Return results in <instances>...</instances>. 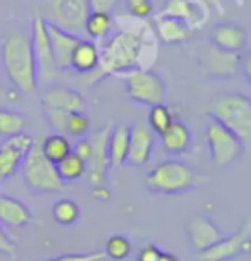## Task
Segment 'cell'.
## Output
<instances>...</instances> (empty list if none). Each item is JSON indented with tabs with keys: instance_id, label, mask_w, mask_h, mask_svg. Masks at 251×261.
I'll use <instances>...</instances> for the list:
<instances>
[{
	"instance_id": "obj_1",
	"label": "cell",
	"mask_w": 251,
	"mask_h": 261,
	"mask_svg": "<svg viewBox=\"0 0 251 261\" xmlns=\"http://www.w3.org/2000/svg\"><path fill=\"white\" fill-rule=\"evenodd\" d=\"M134 24L120 28L105 41L100 50L96 79L105 76H120L134 69H150L157 57V36L145 19H134Z\"/></svg>"
},
{
	"instance_id": "obj_2",
	"label": "cell",
	"mask_w": 251,
	"mask_h": 261,
	"mask_svg": "<svg viewBox=\"0 0 251 261\" xmlns=\"http://www.w3.org/2000/svg\"><path fill=\"white\" fill-rule=\"evenodd\" d=\"M0 62L9 85L17 95H31L38 90L36 65L30 36L19 31L9 33L0 41Z\"/></svg>"
},
{
	"instance_id": "obj_3",
	"label": "cell",
	"mask_w": 251,
	"mask_h": 261,
	"mask_svg": "<svg viewBox=\"0 0 251 261\" xmlns=\"http://www.w3.org/2000/svg\"><path fill=\"white\" fill-rule=\"evenodd\" d=\"M207 115L232 134H236L244 144L251 139V100L243 93H220L210 98Z\"/></svg>"
},
{
	"instance_id": "obj_4",
	"label": "cell",
	"mask_w": 251,
	"mask_h": 261,
	"mask_svg": "<svg viewBox=\"0 0 251 261\" xmlns=\"http://www.w3.org/2000/svg\"><path fill=\"white\" fill-rule=\"evenodd\" d=\"M203 182L199 172H196L189 163L183 160H164L157 163L153 169L146 174L145 184L152 193L157 194H184L193 191Z\"/></svg>"
},
{
	"instance_id": "obj_5",
	"label": "cell",
	"mask_w": 251,
	"mask_h": 261,
	"mask_svg": "<svg viewBox=\"0 0 251 261\" xmlns=\"http://www.w3.org/2000/svg\"><path fill=\"white\" fill-rule=\"evenodd\" d=\"M35 11L46 24L60 28L80 38L85 35V22L91 12L88 0H36Z\"/></svg>"
},
{
	"instance_id": "obj_6",
	"label": "cell",
	"mask_w": 251,
	"mask_h": 261,
	"mask_svg": "<svg viewBox=\"0 0 251 261\" xmlns=\"http://www.w3.org/2000/svg\"><path fill=\"white\" fill-rule=\"evenodd\" d=\"M22 182L33 193H59L64 188V182L59 179L55 165L46 160L41 153L38 139H33L31 146L22 156L19 165Z\"/></svg>"
},
{
	"instance_id": "obj_7",
	"label": "cell",
	"mask_w": 251,
	"mask_h": 261,
	"mask_svg": "<svg viewBox=\"0 0 251 261\" xmlns=\"http://www.w3.org/2000/svg\"><path fill=\"white\" fill-rule=\"evenodd\" d=\"M124 81L126 96L138 105L152 107L157 103H164L167 95V86L159 74L150 69H134L126 74H120Z\"/></svg>"
},
{
	"instance_id": "obj_8",
	"label": "cell",
	"mask_w": 251,
	"mask_h": 261,
	"mask_svg": "<svg viewBox=\"0 0 251 261\" xmlns=\"http://www.w3.org/2000/svg\"><path fill=\"white\" fill-rule=\"evenodd\" d=\"M205 141L210 150V156L218 167H231L244 155L246 144L232 134L229 129L215 120H210L205 127Z\"/></svg>"
},
{
	"instance_id": "obj_9",
	"label": "cell",
	"mask_w": 251,
	"mask_h": 261,
	"mask_svg": "<svg viewBox=\"0 0 251 261\" xmlns=\"http://www.w3.org/2000/svg\"><path fill=\"white\" fill-rule=\"evenodd\" d=\"M31 52H33L35 65H36V79L40 85H50L57 77V67L54 62L52 48H50L48 33H46V22L41 19V16L33 11L31 16Z\"/></svg>"
},
{
	"instance_id": "obj_10",
	"label": "cell",
	"mask_w": 251,
	"mask_h": 261,
	"mask_svg": "<svg viewBox=\"0 0 251 261\" xmlns=\"http://www.w3.org/2000/svg\"><path fill=\"white\" fill-rule=\"evenodd\" d=\"M251 251V232L249 222H244L231 236H224L210 248L194 254L196 261H231L241 254H249Z\"/></svg>"
},
{
	"instance_id": "obj_11",
	"label": "cell",
	"mask_w": 251,
	"mask_h": 261,
	"mask_svg": "<svg viewBox=\"0 0 251 261\" xmlns=\"http://www.w3.org/2000/svg\"><path fill=\"white\" fill-rule=\"evenodd\" d=\"M239 54L225 52L218 46L208 43L198 50V62L205 76L215 79H231L239 72Z\"/></svg>"
},
{
	"instance_id": "obj_12",
	"label": "cell",
	"mask_w": 251,
	"mask_h": 261,
	"mask_svg": "<svg viewBox=\"0 0 251 261\" xmlns=\"http://www.w3.org/2000/svg\"><path fill=\"white\" fill-rule=\"evenodd\" d=\"M112 125L107 124L104 127L88 133V141L91 144V158L86 163V177L91 188L95 186H105V175L109 169V156H107V141Z\"/></svg>"
},
{
	"instance_id": "obj_13",
	"label": "cell",
	"mask_w": 251,
	"mask_h": 261,
	"mask_svg": "<svg viewBox=\"0 0 251 261\" xmlns=\"http://www.w3.org/2000/svg\"><path fill=\"white\" fill-rule=\"evenodd\" d=\"M31 143H33V138L28 136L26 133L6 138L0 143V182L11 179L19 170L22 156L31 146Z\"/></svg>"
},
{
	"instance_id": "obj_14",
	"label": "cell",
	"mask_w": 251,
	"mask_h": 261,
	"mask_svg": "<svg viewBox=\"0 0 251 261\" xmlns=\"http://www.w3.org/2000/svg\"><path fill=\"white\" fill-rule=\"evenodd\" d=\"M155 146V134L145 124H133L129 127V143L126 163L131 167H145L152 158Z\"/></svg>"
},
{
	"instance_id": "obj_15",
	"label": "cell",
	"mask_w": 251,
	"mask_h": 261,
	"mask_svg": "<svg viewBox=\"0 0 251 261\" xmlns=\"http://www.w3.org/2000/svg\"><path fill=\"white\" fill-rule=\"evenodd\" d=\"M186 236H188L189 246L194 253L210 248L212 244H215L217 241L224 237L217 223L203 213H196L189 218L188 225H186Z\"/></svg>"
},
{
	"instance_id": "obj_16",
	"label": "cell",
	"mask_w": 251,
	"mask_h": 261,
	"mask_svg": "<svg viewBox=\"0 0 251 261\" xmlns=\"http://www.w3.org/2000/svg\"><path fill=\"white\" fill-rule=\"evenodd\" d=\"M41 107L62 112L85 110V100L76 90L64 85H46L40 96Z\"/></svg>"
},
{
	"instance_id": "obj_17",
	"label": "cell",
	"mask_w": 251,
	"mask_h": 261,
	"mask_svg": "<svg viewBox=\"0 0 251 261\" xmlns=\"http://www.w3.org/2000/svg\"><path fill=\"white\" fill-rule=\"evenodd\" d=\"M212 45L232 54H243L248 50V31L236 22H220L210 31Z\"/></svg>"
},
{
	"instance_id": "obj_18",
	"label": "cell",
	"mask_w": 251,
	"mask_h": 261,
	"mask_svg": "<svg viewBox=\"0 0 251 261\" xmlns=\"http://www.w3.org/2000/svg\"><path fill=\"white\" fill-rule=\"evenodd\" d=\"M46 33H48L50 48H52L54 62H55L57 71H69V69H71V65H69L71 54H72L74 46L78 45V41L81 38L50 24H46Z\"/></svg>"
},
{
	"instance_id": "obj_19",
	"label": "cell",
	"mask_w": 251,
	"mask_h": 261,
	"mask_svg": "<svg viewBox=\"0 0 251 261\" xmlns=\"http://www.w3.org/2000/svg\"><path fill=\"white\" fill-rule=\"evenodd\" d=\"M31 222H33V213L21 199L9 194H0V225L21 228Z\"/></svg>"
},
{
	"instance_id": "obj_20",
	"label": "cell",
	"mask_w": 251,
	"mask_h": 261,
	"mask_svg": "<svg viewBox=\"0 0 251 261\" xmlns=\"http://www.w3.org/2000/svg\"><path fill=\"white\" fill-rule=\"evenodd\" d=\"M160 141H162V148L169 155L179 156V155H186V153L191 150L193 136H191V130H189V127L184 122L174 120L160 134Z\"/></svg>"
},
{
	"instance_id": "obj_21",
	"label": "cell",
	"mask_w": 251,
	"mask_h": 261,
	"mask_svg": "<svg viewBox=\"0 0 251 261\" xmlns=\"http://www.w3.org/2000/svg\"><path fill=\"white\" fill-rule=\"evenodd\" d=\"M98 62H100L98 45L93 40L81 38L78 41V45L74 46L69 65L78 74H93L96 71V67H98Z\"/></svg>"
},
{
	"instance_id": "obj_22",
	"label": "cell",
	"mask_w": 251,
	"mask_h": 261,
	"mask_svg": "<svg viewBox=\"0 0 251 261\" xmlns=\"http://www.w3.org/2000/svg\"><path fill=\"white\" fill-rule=\"evenodd\" d=\"M155 36L167 45H181L186 43L191 36V30L188 28L184 21L172 19V17L157 16L155 19Z\"/></svg>"
},
{
	"instance_id": "obj_23",
	"label": "cell",
	"mask_w": 251,
	"mask_h": 261,
	"mask_svg": "<svg viewBox=\"0 0 251 261\" xmlns=\"http://www.w3.org/2000/svg\"><path fill=\"white\" fill-rule=\"evenodd\" d=\"M128 143H129V127L124 124L112 125L107 141V156H109V167L119 169L126 165L128 156Z\"/></svg>"
},
{
	"instance_id": "obj_24",
	"label": "cell",
	"mask_w": 251,
	"mask_h": 261,
	"mask_svg": "<svg viewBox=\"0 0 251 261\" xmlns=\"http://www.w3.org/2000/svg\"><path fill=\"white\" fill-rule=\"evenodd\" d=\"M40 146H41V153L45 155V158L52 162L54 165L62 160L64 156H67L72 150L71 139H69L66 134H59V133H54V134H50V136H46L45 139H41Z\"/></svg>"
},
{
	"instance_id": "obj_25",
	"label": "cell",
	"mask_w": 251,
	"mask_h": 261,
	"mask_svg": "<svg viewBox=\"0 0 251 261\" xmlns=\"http://www.w3.org/2000/svg\"><path fill=\"white\" fill-rule=\"evenodd\" d=\"M55 170L62 182H76L81 177L86 174V163L80 160L74 153L71 151L67 156H64L62 160L55 163Z\"/></svg>"
},
{
	"instance_id": "obj_26",
	"label": "cell",
	"mask_w": 251,
	"mask_h": 261,
	"mask_svg": "<svg viewBox=\"0 0 251 261\" xmlns=\"http://www.w3.org/2000/svg\"><path fill=\"white\" fill-rule=\"evenodd\" d=\"M80 206H78L76 201L69 198L59 199L52 204V218L54 222L60 227H71L74 225L78 220H80Z\"/></svg>"
},
{
	"instance_id": "obj_27",
	"label": "cell",
	"mask_w": 251,
	"mask_h": 261,
	"mask_svg": "<svg viewBox=\"0 0 251 261\" xmlns=\"http://www.w3.org/2000/svg\"><path fill=\"white\" fill-rule=\"evenodd\" d=\"M26 119L24 115L16 110L0 107V138H11L16 134L24 133Z\"/></svg>"
},
{
	"instance_id": "obj_28",
	"label": "cell",
	"mask_w": 251,
	"mask_h": 261,
	"mask_svg": "<svg viewBox=\"0 0 251 261\" xmlns=\"http://www.w3.org/2000/svg\"><path fill=\"white\" fill-rule=\"evenodd\" d=\"M114 19L107 12H90L85 22V33L91 40H102L112 30Z\"/></svg>"
},
{
	"instance_id": "obj_29",
	"label": "cell",
	"mask_w": 251,
	"mask_h": 261,
	"mask_svg": "<svg viewBox=\"0 0 251 261\" xmlns=\"http://www.w3.org/2000/svg\"><path fill=\"white\" fill-rule=\"evenodd\" d=\"M174 122V115H172V109L165 103H157L150 107L148 112V127L153 134H160Z\"/></svg>"
},
{
	"instance_id": "obj_30",
	"label": "cell",
	"mask_w": 251,
	"mask_h": 261,
	"mask_svg": "<svg viewBox=\"0 0 251 261\" xmlns=\"http://www.w3.org/2000/svg\"><path fill=\"white\" fill-rule=\"evenodd\" d=\"M131 251H133L131 241L122 234H115L107 239L104 253L107 258H110L114 261H124L131 256Z\"/></svg>"
},
{
	"instance_id": "obj_31",
	"label": "cell",
	"mask_w": 251,
	"mask_h": 261,
	"mask_svg": "<svg viewBox=\"0 0 251 261\" xmlns=\"http://www.w3.org/2000/svg\"><path fill=\"white\" fill-rule=\"evenodd\" d=\"M90 133V119L85 114V110L69 112L64 124V134L72 138H86Z\"/></svg>"
},
{
	"instance_id": "obj_32",
	"label": "cell",
	"mask_w": 251,
	"mask_h": 261,
	"mask_svg": "<svg viewBox=\"0 0 251 261\" xmlns=\"http://www.w3.org/2000/svg\"><path fill=\"white\" fill-rule=\"evenodd\" d=\"M189 7H191V0H164L159 16L172 17V19L188 21Z\"/></svg>"
},
{
	"instance_id": "obj_33",
	"label": "cell",
	"mask_w": 251,
	"mask_h": 261,
	"mask_svg": "<svg viewBox=\"0 0 251 261\" xmlns=\"http://www.w3.org/2000/svg\"><path fill=\"white\" fill-rule=\"evenodd\" d=\"M126 11L134 19H148L153 14L152 0H124Z\"/></svg>"
},
{
	"instance_id": "obj_34",
	"label": "cell",
	"mask_w": 251,
	"mask_h": 261,
	"mask_svg": "<svg viewBox=\"0 0 251 261\" xmlns=\"http://www.w3.org/2000/svg\"><path fill=\"white\" fill-rule=\"evenodd\" d=\"M69 112H62V110H52V109H43V115L46 124L52 127L55 133L64 134V124H66V117Z\"/></svg>"
},
{
	"instance_id": "obj_35",
	"label": "cell",
	"mask_w": 251,
	"mask_h": 261,
	"mask_svg": "<svg viewBox=\"0 0 251 261\" xmlns=\"http://www.w3.org/2000/svg\"><path fill=\"white\" fill-rule=\"evenodd\" d=\"M105 259L107 256L104 251H91V253H69L46 261H105Z\"/></svg>"
},
{
	"instance_id": "obj_36",
	"label": "cell",
	"mask_w": 251,
	"mask_h": 261,
	"mask_svg": "<svg viewBox=\"0 0 251 261\" xmlns=\"http://www.w3.org/2000/svg\"><path fill=\"white\" fill-rule=\"evenodd\" d=\"M0 254L9 256V258H16L17 254V246L14 244V241L7 236V232L4 230L0 225Z\"/></svg>"
},
{
	"instance_id": "obj_37",
	"label": "cell",
	"mask_w": 251,
	"mask_h": 261,
	"mask_svg": "<svg viewBox=\"0 0 251 261\" xmlns=\"http://www.w3.org/2000/svg\"><path fill=\"white\" fill-rule=\"evenodd\" d=\"M71 151L78 158H80V160L85 162V163L90 162V158H91V144H90V141H88V138H80V139H78Z\"/></svg>"
},
{
	"instance_id": "obj_38",
	"label": "cell",
	"mask_w": 251,
	"mask_h": 261,
	"mask_svg": "<svg viewBox=\"0 0 251 261\" xmlns=\"http://www.w3.org/2000/svg\"><path fill=\"white\" fill-rule=\"evenodd\" d=\"M120 0H88L91 12H107L110 14L114 11V7H117Z\"/></svg>"
},
{
	"instance_id": "obj_39",
	"label": "cell",
	"mask_w": 251,
	"mask_h": 261,
	"mask_svg": "<svg viewBox=\"0 0 251 261\" xmlns=\"http://www.w3.org/2000/svg\"><path fill=\"white\" fill-rule=\"evenodd\" d=\"M160 253H162V249L159 248V246L146 244V246H143V248L139 249L136 261H157V259H159Z\"/></svg>"
},
{
	"instance_id": "obj_40",
	"label": "cell",
	"mask_w": 251,
	"mask_h": 261,
	"mask_svg": "<svg viewBox=\"0 0 251 261\" xmlns=\"http://www.w3.org/2000/svg\"><path fill=\"white\" fill-rule=\"evenodd\" d=\"M91 196L98 201H109L110 189L107 186H95V188H91Z\"/></svg>"
},
{
	"instance_id": "obj_41",
	"label": "cell",
	"mask_w": 251,
	"mask_h": 261,
	"mask_svg": "<svg viewBox=\"0 0 251 261\" xmlns=\"http://www.w3.org/2000/svg\"><path fill=\"white\" fill-rule=\"evenodd\" d=\"M157 261H179V259H178V256H175V254L164 253V251H162L160 256H159V259H157Z\"/></svg>"
},
{
	"instance_id": "obj_42",
	"label": "cell",
	"mask_w": 251,
	"mask_h": 261,
	"mask_svg": "<svg viewBox=\"0 0 251 261\" xmlns=\"http://www.w3.org/2000/svg\"><path fill=\"white\" fill-rule=\"evenodd\" d=\"M6 98H11L7 95V91L4 90V86H2V83H0V100H6Z\"/></svg>"
}]
</instances>
